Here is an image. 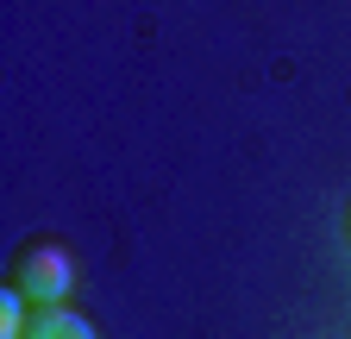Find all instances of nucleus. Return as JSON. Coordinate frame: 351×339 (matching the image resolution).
<instances>
[{
    "label": "nucleus",
    "mask_w": 351,
    "mask_h": 339,
    "mask_svg": "<svg viewBox=\"0 0 351 339\" xmlns=\"http://www.w3.org/2000/svg\"><path fill=\"white\" fill-rule=\"evenodd\" d=\"M13 289L25 295L32 308H63L69 289H75V258L63 245H32L19 258V270H13Z\"/></svg>",
    "instance_id": "1"
},
{
    "label": "nucleus",
    "mask_w": 351,
    "mask_h": 339,
    "mask_svg": "<svg viewBox=\"0 0 351 339\" xmlns=\"http://www.w3.org/2000/svg\"><path fill=\"white\" fill-rule=\"evenodd\" d=\"M25 339H95V327H88V320L63 302V308H32Z\"/></svg>",
    "instance_id": "2"
},
{
    "label": "nucleus",
    "mask_w": 351,
    "mask_h": 339,
    "mask_svg": "<svg viewBox=\"0 0 351 339\" xmlns=\"http://www.w3.org/2000/svg\"><path fill=\"white\" fill-rule=\"evenodd\" d=\"M25 327H32L25 295H19V289H7V295H0V339H25Z\"/></svg>",
    "instance_id": "3"
}]
</instances>
